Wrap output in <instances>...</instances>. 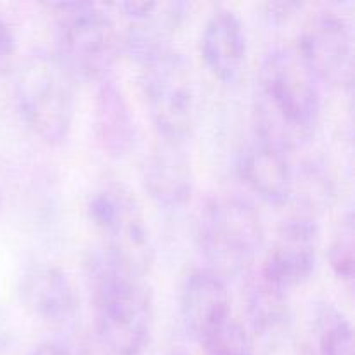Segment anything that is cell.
Instances as JSON below:
<instances>
[{
	"label": "cell",
	"mask_w": 355,
	"mask_h": 355,
	"mask_svg": "<svg viewBox=\"0 0 355 355\" xmlns=\"http://www.w3.org/2000/svg\"><path fill=\"white\" fill-rule=\"evenodd\" d=\"M321 85L295 47H272L260 62L253 94L255 135L291 153L314 137Z\"/></svg>",
	"instance_id": "cell-1"
},
{
	"label": "cell",
	"mask_w": 355,
	"mask_h": 355,
	"mask_svg": "<svg viewBox=\"0 0 355 355\" xmlns=\"http://www.w3.org/2000/svg\"><path fill=\"white\" fill-rule=\"evenodd\" d=\"M83 269L101 347L110 355L144 354L155 324L146 276L101 245L87 252Z\"/></svg>",
	"instance_id": "cell-2"
},
{
	"label": "cell",
	"mask_w": 355,
	"mask_h": 355,
	"mask_svg": "<svg viewBox=\"0 0 355 355\" xmlns=\"http://www.w3.org/2000/svg\"><path fill=\"white\" fill-rule=\"evenodd\" d=\"M71 73L55 52H28L14 75V101L28 128L49 146L68 139L75 120L76 92Z\"/></svg>",
	"instance_id": "cell-3"
},
{
	"label": "cell",
	"mask_w": 355,
	"mask_h": 355,
	"mask_svg": "<svg viewBox=\"0 0 355 355\" xmlns=\"http://www.w3.org/2000/svg\"><path fill=\"white\" fill-rule=\"evenodd\" d=\"M196 241L207 269L220 277H236L250 270L266 241L260 211L241 194H215L201 207Z\"/></svg>",
	"instance_id": "cell-4"
},
{
	"label": "cell",
	"mask_w": 355,
	"mask_h": 355,
	"mask_svg": "<svg viewBox=\"0 0 355 355\" xmlns=\"http://www.w3.org/2000/svg\"><path fill=\"white\" fill-rule=\"evenodd\" d=\"M55 54L73 78L101 80L111 76L121 52V35L113 17L92 2H55Z\"/></svg>",
	"instance_id": "cell-5"
},
{
	"label": "cell",
	"mask_w": 355,
	"mask_h": 355,
	"mask_svg": "<svg viewBox=\"0 0 355 355\" xmlns=\"http://www.w3.org/2000/svg\"><path fill=\"white\" fill-rule=\"evenodd\" d=\"M139 82L159 141L186 144L196 120V87L186 55L170 49L149 59Z\"/></svg>",
	"instance_id": "cell-6"
},
{
	"label": "cell",
	"mask_w": 355,
	"mask_h": 355,
	"mask_svg": "<svg viewBox=\"0 0 355 355\" xmlns=\"http://www.w3.org/2000/svg\"><path fill=\"white\" fill-rule=\"evenodd\" d=\"M87 217L103 246L127 266L149 272L155 259V246L137 198L125 186L106 184L94 191L87 203Z\"/></svg>",
	"instance_id": "cell-7"
},
{
	"label": "cell",
	"mask_w": 355,
	"mask_h": 355,
	"mask_svg": "<svg viewBox=\"0 0 355 355\" xmlns=\"http://www.w3.org/2000/svg\"><path fill=\"white\" fill-rule=\"evenodd\" d=\"M319 83L350 89L354 80L352 31L345 17L321 10L309 17L295 47Z\"/></svg>",
	"instance_id": "cell-8"
},
{
	"label": "cell",
	"mask_w": 355,
	"mask_h": 355,
	"mask_svg": "<svg viewBox=\"0 0 355 355\" xmlns=\"http://www.w3.org/2000/svg\"><path fill=\"white\" fill-rule=\"evenodd\" d=\"M318 218L293 214L283 222L276 239L263 257L260 274L263 281L291 293L312 277L318 263Z\"/></svg>",
	"instance_id": "cell-9"
},
{
	"label": "cell",
	"mask_w": 355,
	"mask_h": 355,
	"mask_svg": "<svg viewBox=\"0 0 355 355\" xmlns=\"http://www.w3.org/2000/svg\"><path fill=\"white\" fill-rule=\"evenodd\" d=\"M17 295L26 311L47 326H69L80 314V295L73 279L62 267L47 260L24 266Z\"/></svg>",
	"instance_id": "cell-10"
},
{
	"label": "cell",
	"mask_w": 355,
	"mask_h": 355,
	"mask_svg": "<svg viewBox=\"0 0 355 355\" xmlns=\"http://www.w3.org/2000/svg\"><path fill=\"white\" fill-rule=\"evenodd\" d=\"M231 319L227 281L210 269H194L180 286V321L187 335L203 343Z\"/></svg>",
	"instance_id": "cell-11"
},
{
	"label": "cell",
	"mask_w": 355,
	"mask_h": 355,
	"mask_svg": "<svg viewBox=\"0 0 355 355\" xmlns=\"http://www.w3.org/2000/svg\"><path fill=\"white\" fill-rule=\"evenodd\" d=\"M236 170L245 186L263 201L276 207L290 203L295 175L291 153L253 134L239 149Z\"/></svg>",
	"instance_id": "cell-12"
},
{
	"label": "cell",
	"mask_w": 355,
	"mask_h": 355,
	"mask_svg": "<svg viewBox=\"0 0 355 355\" xmlns=\"http://www.w3.org/2000/svg\"><path fill=\"white\" fill-rule=\"evenodd\" d=\"M142 184L159 208L180 210L186 207L193 196L194 172L184 144L159 141L146 156Z\"/></svg>",
	"instance_id": "cell-13"
},
{
	"label": "cell",
	"mask_w": 355,
	"mask_h": 355,
	"mask_svg": "<svg viewBox=\"0 0 355 355\" xmlns=\"http://www.w3.org/2000/svg\"><path fill=\"white\" fill-rule=\"evenodd\" d=\"M200 49L208 71L220 82L234 83L246 64V33L238 14L229 7L211 10L201 31Z\"/></svg>",
	"instance_id": "cell-14"
},
{
	"label": "cell",
	"mask_w": 355,
	"mask_h": 355,
	"mask_svg": "<svg viewBox=\"0 0 355 355\" xmlns=\"http://www.w3.org/2000/svg\"><path fill=\"white\" fill-rule=\"evenodd\" d=\"M94 130L103 151L113 159H123L135 148L137 127L130 104L113 76L97 83Z\"/></svg>",
	"instance_id": "cell-15"
},
{
	"label": "cell",
	"mask_w": 355,
	"mask_h": 355,
	"mask_svg": "<svg viewBox=\"0 0 355 355\" xmlns=\"http://www.w3.org/2000/svg\"><path fill=\"white\" fill-rule=\"evenodd\" d=\"M186 10L184 2H155L148 12L128 19L127 30L121 35V51L139 64L170 51V42L182 24Z\"/></svg>",
	"instance_id": "cell-16"
},
{
	"label": "cell",
	"mask_w": 355,
	"mask_h": 355,
	"mask_svg": "<svg viewBox=\"0 0 355 355\" xmlns=\"http://www.w3.org/2000/svg\"><path fill=\"white\" fill-rule=\"evenodd\" d=\"M290 295L272 286L262 277L250 283L246 291V318L252 338H259L266 345H279L293 324Z\"/></svg>",
	"instance_id": "cell-17"
},
{
	"label": "cell",
	"mask_w": 355,
	"mask_h": 355,
	"mask_svg": "<svg viewBox=\"0 0 355 355\" xmlns=\"http://www.w3.org/2000/svg\"><path fill=\"white\" fill-rule=\"evenodd\" d=\"M335 196V180L326 163L319 159H307L298 165V168L295 166L290 196V201H295L298 207L295 214L318 218V215L331 207Z\"/></svg>",
	"instance_id": "cell-18"
},
{
	"label": "cell",
	"mask_w": 355,
	"mask_h": 355,
	"mask_svg": "<svg viewBox=\"0 0 355 355\" xmlns=\"http://www.w3.org/2000/svg\"><path fill=\"white\" fill-rule=\"evenodd\" d=\"M311 338L314 355H354L352 322L331 302H318L312 309Z\"/></svg>",
	"instance_id": "cell-19"
},
{
	"label": "cell",
	"mask_w": 355,
	"mask_h": 355,
	"mask_svg": "<svg viewBox=\"0 0 355 355\" xmlns=\"http://www.w3.org/2000/svg\"><path fill=\"white\" fill-rule=\"evenodd\" d=\"M354 214L352 210H347L333 229L328 245L329 267L335 276L347 284L354 283Z\"/></svg>",
	"instance_id": "cell-20"
},
{
	"label": "cell",
	"mask_w": 355,
	"mask_h": 355,
	"mask_svg": "<svg viewBox=\"0 0 355 355\" xmlns=\"http://www.w3.org/2000/svg\"><path fill=\"white\" fill-rule=\"evenodd\" d=\"M205 355H255V340L238 321L229 319L203 343Z\"/></svg>",
	"instance_id": "cell-21"
},
{
	"label": "cell",
	"mask_w": 355,
	"mask_h": 355,
	"mask_svg": "<svg viewBox=\"0 0 355 355\" xmlns=\"http://www.w3.org/2000/svg\"><path fill=\"white\" fill-rule=\"evenodd\" d=\"M17 51L16 33L6 19L0 17V75L10 68Z\"/></svg>",
	"instance_id": "cell-22"
},
{
	"label": "cell",
	"mask_w": 355,
	"mask_h": 355,
	"mask_svg": "<svg viewBox=\"0 0 355 355\" xmlns=\"http://www.w3.org/2000/svg\"><path fill=\"white\" fill-rule=\"evenodd\" d=\"M30 355H76L69 347L61 342H44L35 347Z\"/></svg>",
	"instance_id": "cell-23"
},
{
	"label": "cell",
	"mask_w": 355,
	"mask_h": 355,
	"mask_svg": "<svg viewBox=\"0 0 355 355\" xmlns=\"http://www.w3.org/2000/svg\"><path fill=\"white\" fill-rule=\"evenodd\" d=\"M0 211H2V191H0Z\"/></svg>",
	"instance_id": "cell-24"
},
{
	"label": "cell",
	"mask_w": 355,
	"mask_h": 355,
	"mask_svg": "<svg viewBox=\"0 0 355 355\" xmlns=\"http://www.w3.org/2000/svg\"><path fill=\"white\" fill-rule=\"evenodd\" d=\"M172 355H187V354H184V352H175V354H172Z\"/></svg>",
	"instance_id": "cell-25"
}]
</instances>
